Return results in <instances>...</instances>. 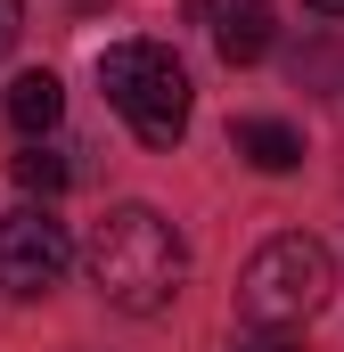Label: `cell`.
<instances>
[{"label":"cell","mask_w":344,"mask_h":352,"mask_svg":"<svg viewBox=\"0 0 344 352\" xmlns=\"http://www.w3.org/2000/svg\"><path fill=\"white\" fill-rule=\"evenodd\" d=\"M83 263H90V287H98L115 311L156 320V311H172V295H180V278H189V246H180V230H172L156 205H115V213L90 230Z\"/></svg>","instance_id":"6da1fadb"},{"label":"cell","mask_w":344,"mask_h":352,"mask_svg":"<svg viewBox=\"0 0 344 352\" xmlns=\"http://www.w3.org/2000/svg\"><path fill=\"white\" fill-rule=\"evenodd\" d=\"M98 90H107V107L148 148H172L189 131V98L197 90H189V66L164 41H115V50H98Z\"/></svg>","instance_id":"7a4b0ae2"},{"label":"cell","mask_w":344,"mask_h":352,"mask_svg":"<svg viewBox=\"0 0 344 352\" xmlns=\"http://www.w3.org/2000/svg\"><path fill=\"white\" fill-rule=\"evenodd\" d=\"M328 287H336L328 246L303 238V230H287V238H270L255 263H246V278H238V311H246L255 328H303V320L328 303Z\"/></svg>","instance_id":"3957f363"},{"label":"cell","mask_w":344,"mask_h":352,"mask_svg":"<svg viewBox=\"0 0 344 352\" xmlns=\"http://www.w3.org/2000/svg\"><path fill=\"white\" fill-rule=\"evenodd\" d=\"M66 263H74V238H66V221L50 205L0 213V287L8 295H50L66 278Z\"/></svg>","instance_id":"277c9868"},{"label":"cell","mask_w":344,"mask_h":352,"mask_svg":"<svg viewBox=\"0 0 344 352\" xmlns=\"http://www.w3.org/2000/svg\"><path fill=\"white\" fill-rule=\"evenodd\" d=\"M230 148H238L255 173H295V164H303V131H295V123H270V115L230 123Z\"/></svg>","instance_id":"5b68a950"},{"label":"cell","mask_w":344,"mask_h":352,"mask_svg":"<svg viewBox=\"0 0 344 352\" xmlns=\"http://www.w3.org/2000/svg\"><path fill=\"white\" fill-rule=\"evenodd\" d=\"M0 107H8V123H17L25 140H41V131H58L66 90H58V74H50V66H33V74H17V82H8V98H0Z\"/></svg>","instance_id":"8992f818"},{"label":"cell","mask_w":344,"mask_h":352,"mask_svg":"<svg viewBox=\"0 0 344 352\" xmlns=\"http://www.w3.org/2000/svg\"><path fill=\"white\" fill-rule=\"evenodd\" d=\"M213 41H222L230 66L270 58V0H238V8H222V16H213Z\"/></svg>","instance_id":"52a82bcc"},{"label":"cell","mask_w":344,"mask_h":352,"mask_svg":"<svg viewBox=\"0 0 344 352\" xmlns=\"http://www.w3.org/2000/svg\"><path fill=\"white\" fill-rule=\"evenodd\" d=\"M8 173H17V188H33V197H58V188H66V156H58V148H41V140H25V156H8Z\"/></svg>","instance_id":"ba28073f"},{"label":"cell","mask_w":344,"mask_h":352,"mask_svg":"<svg viewBox=\"0 0 344 352\" xmlns=\"http://www.w3.org/2000/svg\"><path fill=\"white\" fill-rule=\"evenodd\" d=\"M17 33H25V0H0V58L17 50Z\"/></svg>","instance_id":"9c48e42d"},{"label":"cell","mask_w":344,"mask_h":352,"mask_svg":"<svg viewBox=\"0 0 344 352\" xmlns=\"http://www.w3.org/2000/svg\"><path fill=\"white\" fill-rule=\"evenodd\" d=\"M312 8H320V16H344V0H312Z\"/></svg>","instance_id":"30bf717a"},{"label":"cell","mask_w":344,"mask_h":352,"mask_svg":"<svg viewBox=\"0 0 344 352\" xmlns=\"http://www.w3.org/2000/svg\"><path fill=\"white\" fill-rule=\"evenodd\" d=\"M246 352H287V344H279V336H262V344H246Z\"/></svg>","instance_id":"8fae6325"}]
</instances>
